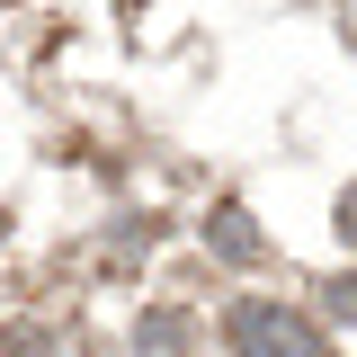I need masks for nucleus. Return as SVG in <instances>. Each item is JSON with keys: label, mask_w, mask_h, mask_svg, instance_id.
<instances>
[{"label": "nucleus", "mask_w": 357, "mask_h": 357, "mask_svg": "<svg viewBox=\"0 0 357 357\" xmlns=\"http://www.w3.org/2000/svg\"><path fill=\"white\" fill-rule=\"evenodd\" d=\"M206 241H215V259H232V268L268 259V232L250 223V206H215V215H206Z\"/></svg>", "instance_id": "f03ea898"}, {"label": "nucleus", "mask_w": 357, "mask_h": 357, "mask_svg": "<svg viewBox=\"0 0 357 357\" xmlns=\"http://www.w3.org/2000/svg\"><path fill=\"white\" fill-rule=\"evenodd\" d=\"M223 340H232V357H331L321 321L295 312V304H232L223 312Z\"/></svg>", "instance_id": "f257e3e1"}, {"label": "nucleus", "mask_w": 357, "mask_h": 357, "mask_svg": "<svg viewBox=\"0 0 357 357\" xmlns=\"http://www.w3.org/2000/svg\"><path fill=\"white\" fill-rule=\"evenodd\" d=\"M321 312L331 321H357V277H321Z\"/></svg>", "instance_id": "20e7f679"}, {"label": "nucleus", "mask_w": 357, "mask_h": 357, "mask_svg": "<svg viewBox=\"0 0 357 357\" xmlns=\"http://www.w3.org/2000/svg\"><path fill=\"white\" fill-rule=\"evenodd\" d=\"M331 223H340V241L357 250V188H340V215H331Z\"/></svg>", "instance_id": "423d86ee"}, {"label": "nucleus", "mask_w": 357, "mask_h": 357, "mask_svg": "<svg viewBox=\"0 0 357 357\" xmlns=\"http://www.w3.org/2000/svg\"><path fill=\"white\" fill-rule=\"evenodd\" d=\"M45 349H54V340H45L36 321H18V331H0V357H45Z\"/></svg>", "instance_id": "39448f33"}, {"label": "nucleus", "mask_w": 357, "mask_h": 357, "mask_svg": "<svg viewBox=\"0 0 357 357\" xmlns=\"http://www.w3.org/2000/svg\"><path fill=\"white\" fill-rule=\"evenodd\" d=\"M134 349H143V357H178V349H188V312H170V304H161V312H143Z\"/></svg>", "instance_id": "7ed1b4c3"}]
</instances>
